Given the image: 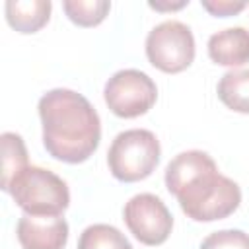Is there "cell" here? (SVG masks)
Segmentation results:
<instances>
[{"label": "cell", "instance_id": "4", "mask_svg": "<svg viewBox=\"0 0 249 249\" xmlns=\"http://www.w3.org/2000/svg\"><path fill=\"white\" fill-rule=\"evenodd\" d=\"M160 140L152 130L130 128L115 136L107 152L109 171L117 181L134 183L152 175L160 163Z\"/></svg>", "mask_w": 249, "mask_h": 249}, {"label": "cell", "instance_id": "9", "mask_svg": "<svg viewBox=\"0 0 249 249\" xmlns=\"http://www.w3.org/2000/svg\"><path fill=\"white\" fill-rule=\"evenodd\" d=\"M208 56L220 66H243L249 62V31L228 27L208 39Z\"/></svg>", "mask_w": 249, "mask_h": 249}, {"label": "cell", "instance_id": "15", "mask_svg": "<svg viewBox=\"0 0 249 249\" xmlns=\"http://www.w3.org/2000/svg\"><path fill=\"white\" fill-rule=\"evenodd\" d=\"M200 249H249V235L241 230H220L206 235Z\"/></svg>", "mask_w": 249, "mask_h": 249}, {"label": "cell", "instance_id": "12", "mask_svg": "<svg viewBox=\"0 0 249 249\" xmlns=\"http://www.w3.org/2000/svg\"><path fill=\"white\" fill-rule=\"evenodd\" d=\"M0 140H2V181H0V187H2V191L8 193L14 177H18L29 165V161H27L25 142L19 134L4 132Z\"/></svg>", "mask_w": 249, "mask_h": 249}, {"label": "cell", "instance_id": "10", "mask_svg": "<svg viewBox=\"0 0 249 249\" xmlns=\"http://www.w3.org/2000/svg\"><path fill=\"white\" fill-rule=\"evenodd\" d=\"M51 8L53 4L49 0H8L4 6L10 27L19 33H37L47 25Z\"/></svg>", "mask_w": 249, "mask_h": 249}, {"label": "cell", "instance_id": "13", "mask_svg": "<svg viewBox=\"0 0 249 249\" xmlns=\"http://www.w3.org/2000/svg\"><path fill=\"white\" fill-rule=\"evenodd\" d=\"M78 249H132V245L115 226L91 224L80 233Z\"/></svg>", "mask_w": 249, "mask_h": 249}, {"label": "cell", "instance_id": "1", "mask_svg": "<svg viewBox=\"0 0 249 249\" xmlns=\"http://www.w3.org/2000/svg\"><path fill=\"white\" fill-rule=\"evenodd\" d=\"M165 187L195 222L224 220L241 202L239 185L222 175L216 161L202 150L177 154L165 167Z\"/></svg>", "mask_w": 249, "mask_h": 249}, {"label": "cell", "instance_id": "14", "mask_svg": "<svg viewBox=\"0 0 249 249\" xmlns=\"http://www.w3.org/2000/svg\"><path fill=\"white\" fill-rule=\"evenodd\" d=\"M62 8L72 23L80 27H95L107 18L111 10V2L107 0H64Z\"/></svg>", "mask_w": 249, "mask_h": 249}, {"label": "cell", "instance_id": "6", "mask_svg": "<svg viewBox=\"0 0 249 249\" xmlns=\"http://www.w3.org/2000/svg\"><path fill=\"white\" fill-rule=\"evenodd\" d=\"M103 97L113 115L121 119H134L154 107L158 99V88L146 72L124 68L107 80Z\"/></svg>", "mask_w": 249, "mask_h": 249}, {"label": "cell", "instance_id": "17", "mask_svg": "<svg viewBox=\"0 0 249 249\" xmlns=\"http://www.w3.org/2000/svg\"><path fill=\"white\" fill-rule=\"evenodd\" d=\"M187 4H189V0H181V2H150L148 6L154 8V10L163 12V10H179V8L187 6Z\"/></svg>", "mask_w": 249, "mask_h": 249}, {"label": "cell", "instance_id": "5", "mask_svg": "<svg viewBox=\"0 0 249 249\" xmlns=\"http://www.w3.org/2000/svg\"><path fill=\"white\" fill-rule=\"evenodd\" d=\"M146 56L150 64L165 74H177L195 60V37L189 25L167 19L156 25L146 37Z\"/></svg>", "mask_w": 249, "mask_h": 249}, {"label": "cell", "instance_id": "7", "mask_svg": "<svg viewBox=\"0 0 249 249\" xmlns=\"http://www.w3.org/2000/svg\"><path fill=\"white\" fill-rule=\"evenodd\" d=\"M123 220L130 233L144 245H161L167 241L173 216L163 200L152 193L134 195L123 208Z\"/></svg>", "mask_w": 249, "mask_h": 249}, {"label": "cell", "instance_id": "2", "mask_svg": "<svg viewBox=\"0 0 249 249\" xmlns=\"http://www.w3.org/2000/svg\"><path fill=\"white\" fill-rule=\"evenodd\" d=\"M43 146L58 161L82 163L99 146L101 121L93 105L78 91L54 88L39 99Z\"/></svg>", "mask_w": 249, "mask_h": 249}, {"label": "cell", "instance_id": "16", "mask_svg": "<svg viewBox=\"0 0 249 249\" xmlns=\"http://www.w3.org/2000/svg\"><path fill=\"white\" fill-rule=\"evenodd\" d=\"M200 4L208 14L216 18L235 16L247 6V2H235V0H200Z\"/></svg>", "mask_w": 249, "mask_h": 249}, {"label": "cell", "instance_id": "3", "mask_svg": "<svg viewBox=\"0 0 249 249\" xmlns=\"http://www.w3.org/2000/svg\"><path fill=\"white\" fill-rule=\"evenodd\" d=\"M8 193L23 214L31 216H60L70 204L66 181L39 165H27L14 177Z\"/></svg>", "mask_w": 249, "mask_h": 249}, {"label": "cell", "instance_id": "11", "mask_svg": "<svg viewBox=\"0 0 249 249\" xmlns=\"http://www.w3.org/2000/svg\"><path fill=\"white\" fill-rule=\"evenodd\" d=\"M218 99L231 111L249 113V70L226 72L216 88Z\"/></svg>", "mask_w": 249, "mask_h": 249}, {"label": "cell", "instance_id": "8", "mask_svg": "<svg viewBox=\"0 0 249 249\" xmlns=\"http://www.w3.org/2000/svg\"><path fill=\"white\" fill-rule=\"evenodd\" d=\"M16 233L23 249H64L68 241V224L60 216L23 214L18 220Z\"/></svg>", "mask_w": 249, "mask_h": 249}]
</instances>
